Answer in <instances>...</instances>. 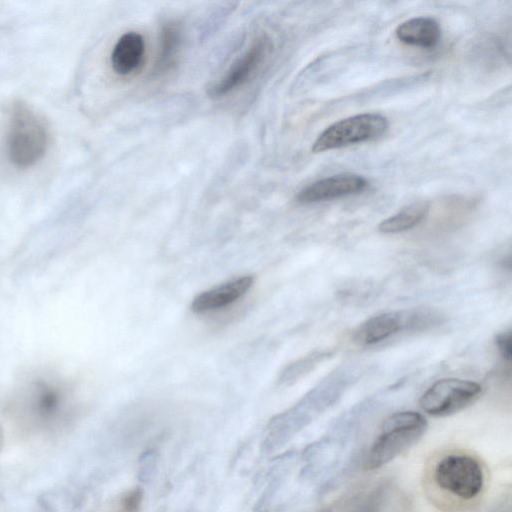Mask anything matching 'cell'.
<instances>
[{"instance_id": "obj_3", "label": "cell", "mask_w": 512, "mask_h": 512, "mask_svg": "<svg viewBox=\"0 0 512 512\" xmlns=\"http://www.w3.org/2000/svg\"><path fill=\"white\" fill-rule=\"evenodd\" d=\"M388 119L380 113H362L334 122L313 142L311 151L321 153L369 142L385 134Z\"/></svg>"}, {"instance_id": "obj_4", "label": "cell", "mask_w": 512, "mask_h": 512, "mask_svg": "<svg viewBox=\"0 0 512 512\" xmlns=\"http://www.w3.org/2000/svg\"><path fill=\"white\" fill-rule=\"evenodd\" d=\"M438 487L450 494L470 500L478 496L484 485V473L478 460L466 454L443 457L434 470Z\"/></svg>"}, {"instance_id": "obj_17", "label": "cell", "mask_w": 512, "mask_h": 512, "mask_svg": "<svg viewBox=\"0 0 512 512\" xmlns=\"http://www.w3.org/2000/svg\"><path fill=\"white\" fill-rule=\"evenodd\" d=\"M58 405V395L55 391L45 389L39 398V409L42 413L49 414L53 412Z\"/></svg>"}, {"instance_id": "obj_12", "label": "cell", "mask_w": 512, "mask_h": 512, "mask_svg": "<svg viewBox=\"0 0 512 512\" xmlns=\"http://www.w3.org/2000/svg\"><path fill=\"white\" fill-rule=\"evenodd\" d=\"M430 205L426 201H418L403 207L396 214L384 219L378 226L380 232L396 234L412 229L428 214Z\"/></svg>"}, {"instance_id": "obj_16", "label": "cell", "mask_w": 512, "mask_h": 512, "mask_svg": "<svg viewBox=\"0 0 512 512\" xmlns=\"http://www.w3.org/2000/svg\"><path fill=\"white\" fill-rule=\"evenodd\" d=\"M496 346L502 357L510 361L512 355V334L511 330H507L497 334L495 337Z\"/></svg>"}, {"instance_id": "obj_8", "label": "cell", "mask_w": 512, "mask_h": 512, "mask_svg": "<svg viewBox=\"0 0 512 512\" xmlns=\"http://www.w3.org/2000/svg\"><path fill=\"white\" fill-rule=\"evenodd\" d=\"M253 282L252 276H242L206 290L194 298L191 309L204 313L223 308L245 295Z\"/></svg>"}, {"instance_id": "obj_11", "label": "cell", "mask_w": 512, "mask_h": 512, "mask_svg": "<svg viewBox=\"0 0 512 512\" xmlns=\"http://www.w3.org/2000/svg\"><path fill=\"white\" fill-rule=\"evenodd\" d=\"M403 331L402 311L385 312L370 317L355 333V340L362 345H374Z\"/></svg>"}, {"instance_id": "obj_10", "label": "cell", "mask_w": 512, "mask_h": 512, "mask_svg": "<svg viewBox=\"0 0 512 512\" xmlns=\"http://www.w3.org/2000/svg\"><path fill=\"white\" fill-rule=\"evenodd\" d=\"M395 36L406 45L431 49L441 39V27L432 17H414L399 24Z\"/></svg>"}, {"instance_id": "obj_13", "label": "cell", "mask_w": 512, "mask_h": 512, "mask_svg": "<svg viewBox=\"0 0 512 512\" xmlns=\"http://www.w3.org/2000/svg\"><path fill=\"white\" fill-rule=\"evenodd\" d=\"M403 331L420 332L440 325L443 316L435 310L418 308L402 311Z\"/></svg>"}, {"instance_id": "obj_15", "label": "cell", "mask_w": 512, "mask_h": 512, "mask_svg": "<svg viewBox=\"0 0 512 512\" xmlns=\"http://www.w3.org/2000/svg\"><path fill=\"white\" fill-rule=\"evenodd\" d=\"M384 494L383 487H379L362 498H355L350 503L337 505L320 512H378Z\"/></svg>"}, {"instance_id": "obj_9", "label": "cell", "mask_w": 512, "mask_h": 512, "mask_svg": "<svg viewBox=\"0 0 512 512\" xmlns=\"http://www.w3.org/2000/svg\"><path fill=\"white\" fill-rule=\"evenodd\" d=\"M145 55V41L140 33L129 31L115 43L111 52V67L121 76L135 72L142 64Z\"/></svg>"}, {"instance_id": "obj_7", "label": "cell", "mask_w": 512, "mask_h": 512, "mask_svg": "<svg viewBox=\"0 0 512 512\" xmlns=\"http://www.w3.org/2000/svg\"><path fill=\"white\" fill-rule=\"evenodd\" d=\"M369 186L368 180L358 174L342 173L317 180L302 188L297 202L312 204L353 196L364 192Z\"/></svg>"}, {"instance_id": "obj_6", "label": "cell", "mask_w": 512, "mask_h": 512, "mask_svg": "<svg viewBox=\"0 0 512 512\" xmlns=\"http://www.w3.org/2000/svg\"><path fill=\"white\" fill-rule=\"evenodd\" d=\"M272 45L266 35L259 36L253 44L230 66L225 75L208 87L212 98H220L243 85L265 60Z\"/></svg>"}, {"instance_id": "obj_2", "label": "cell", "mask_w": 512, "mask_h": 512, "mask_svg": "<svg viewBox=\"0 0 512 512\" xmlns=\"http://www.w3.org/2000/svg\"><path fill=\"white\" fill-rule=\"evenodd\" d=\"M48 131L38 114L23 104L13 107L6 133V151L10 161L21 168L37 163L46 153Z\"/></svg>"}, {"instance_id": "obj_14", "label": "cell", "mask_w": 512, "mask_h": 512, "mask_svg": "<svg viewBox=\"0 0 512 512\" xmlns=\"http://www.w3.org/2000/svg\"><path fill=\"white\" fill-rule=\"evenodd\" d=\"M180 32L175 25L168 24L162 31L161 52L157 61L156 70L165 71L174 61L180 46Z\"/></svg>"}, {"instance_id": "obj_18", "label": "cell", "mask_w": 512, "mask_h": 512, "mask_svg": "<svg viewBox=\"0 0 512 512\" xmlns=\"http://www.w3.org/2000/svg\"><path fill=\"white\" fill-rule=\"evenodd\" d=\"M142 499V493L135 489L126 494L122 500V506L125 512H137Z\"/></svg>"}, {"instance_id": "obj_1", "label": "cell", "mask_w": 512, "mask_h": 512, "mask_svg": "<svg viewBox=\"0 0 512 512\" xmlns=\"http://www.w3.org/2000/svg\"><path fill=\"white\" fill-rule=\"evenodd\" d=\"M427 420L419 412L401 411L390 415L371 445L365 460L367 470H376L391 462L424 435Z\"/></svg>"}, {"instance_id": "obj_5", "label": "cell", "mask_w": 512, "mask_h": 512, "mask_svg": "<svg viewBox=\"0 0 512 512\" xmlns=\"http://www.w3.org/2000/svg\"><path fill=\"white\" fill-rule=\"evenodd\" d=\"M482 386L474 381L443 378L434 382L421 396L419 404L429 415L455 414L478 400Z\"/></svg>"}]
</instances>
